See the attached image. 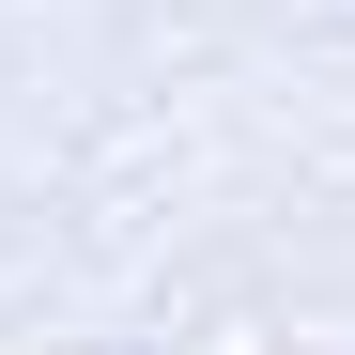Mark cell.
I'll return each mask as SVG.
<instances>
[]
</instances>
